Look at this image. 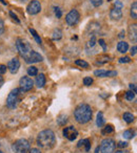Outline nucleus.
Returning <instances> with one entry per match:
<instances>
[{
	"instance_id": "14",
	"label": "nucleus",
	"mask_w": 137,
	"mask_h": 153,
	"mask_svg": "<svg viewBox=\"0 0 137 153\" xmlns=\"http://www.w3.org/2000/svg\"><path fill=\"white\" fill-rule=\"evenodd\" d=\"M96 76H99V78H105V76H117V71H107L103 70V69H99V70H96L94 72Z\"/></svg>"
},
{
	"instance_id": "51",
	"label": "nucleus",
	"mask_w": 137,
	"mask_h": 153,
	"mask_svg": "<svg viewBox=\"0 0 137 153\" xmlns=\"http://www.w3.org/2000/svg\"><path fill=\"white\" fill-rule=\"evenodd\" d=\"M0 153H3V152H2V151H0Z\"/></svg>"
},
{
	"instance_id": "32",
	"label": "nucleus",
	"mask_w": 137,
	"mask_h": 153,
	"mask_svg": "<svg viewBox=\"0 0 137 153\" xmlns=\"http://www.w3.org/2000/svg\"><path fill=\"white\" fill-rule=\"evenodd\" d=\"M84 84L86 86H91L93 84V79L91 76H86L84 79Z\"/></svg>"
},
{
	"instance_id": "50",
	"label": "nucleus",
	"mask_w": 137,
	"mask_h": 153,
	"mask_svg": "<svg viewBox=\"0 0 137 153\" xmlns=\"http://www.w3.org/2000/svg\"><path fill=\"white\" fill-rule=\"evenodd\" d=\"M18 1H19V2H24L25 0H18Z\"/></svg>"
},
{
	"instance_id": "29",
	"label": "nucleus",
	"mask_w": 137,
	"mask_h": 153,
	"mask_svg": "<svg viewBox=\"0 0 137 153\" xmlns=\"http://www.w3.org/2000/svg\"><path fill=\"white\" fill-rule=\"evenodd\" d=\"M75 64L78 65V66H81V67H84V68L89 67V63L84 61V60H76V61H75Z\"/></svg>"
},
{
	"instance_id": "8",
	"label": "nucleus",
	"mask_w": 137,
	"mask_h": 153,
	"mask_svg": "<svg viewBox=\"0 0 137 153\" xmlns=\"http://www.w3.org/2000/svg\"><path fill=\"white\" fill-rule=\"evenodd\" d=\"M19 85H20V89L22 91H29L33 87L34 82L30 76H22L19 81Z\"/></svg>"
},
{
	"instance_id": "15",
	"label": "nucleus",
	"mask_w": 137,
	"mask_h": 153,
	"mask_svg": "<svg viewBox=\"0 0 137 153\" xmlns=\"http://www.w3.org/2000/svg\"><path fill=\"white\" fill-rule=\"evenodd\" d=\"M110 17L113 20H120L122 18V11L118 7H113L110 12Z\"/></svg>"
},
{
	"instance_id": "38",
	"label": "nucleus",
	"mask_w": 137,
	"mask_h": 153,
	"mask_svg": "<svg viewBox=\"0 0 137 153\" xmlns=\"http://www.w3.org/2000/svg\"><path fill=\"white\" fill-rule=\"evenodd\" d=\"M5 72H6V66L1 64L0 65V74H5Z\"/></svg>"
},
{
	"instance_id": "7",
	"label": "nucleus",
	"mask_w": 137,
	"mask_h": 153,
	"mask_svg": "<svg viewBox=\"0 0 137 153\" xmlns=\"http://www.w3.org/2000/svg\"><path fill=\"white\" fill-rule=\"evenodd\" d=\"M79 18H80V15H79V13H78L77 9H71V11L68 13V15H66V21L68 25L74 26V25H76V24L78 23Z\"/></svg>"
},
{
	"instance_id": "6",
	"label": "nucleus",
	"mask_w": 137,
	"mask_h": 153,
	"mask_svg": "<svg viewBox=\"0 0 137 153\" xmlns=\"http://www.w3.org/2000/svg\"><path fill=\"white\" fill-rule=\"evenodd\" d=\"M116 148V144L113 138H104L100 145V152L101 153H113Z\"/></svg>"
},
{
	"instance_id": "22",
	"label": "nucleus",
	"mask_w": 137,
	"mask_h": 153,
	"mask_svg": "<svg viewBox=\"0 0 137 153\" xmlns=\"http://www.w3.org/2000/svg\"><path fill=\"white\" fill-rule=\"evenodd\" d=\"M68 122V116L66 114H60L58 118H57V124L60 125V126H63L66 125V123Z\"/></svg>"
},
{
	"instance_id": "10",
	"label": "nucleus",
	"mask_w": 137,
	"mask_h": 153,
	"mask_svg": "<svg viewBox=\"0 0 137 153\" xmlns=\"http://www.w3.org/2000/svg\"><path fill=\"white\" fill-rule=\"evenodd\" d=\"M27 11L30 15H36L41 11V4L38 0H32L27 5Z\"/></svg>"
},
{
	"instance_id": "39",
	"label": "nucleus",
	"mask_w": 137,
	"mask_h": 153,
	"mask_svg": "<svg viewBox=\"0 0 137 153\" xmlns=\"http://www.w3.org/2000/svg\"><path fill=\"white\" fill-rule=\"evenodd\" d=\"M118 147L119 148L128 147V143H127V141H119V143H118Z\"/></svg>"
},
{
	"instance_id": "3",
	"label": "nucleus",
	"mask_w": 137,
	"mask_h": 153,
	"mask_svg": "<svg viewBox=\"0 0 137 153\" xmlns=\"http://www.w3.org/2000/svg\"><path fill=\"white\" fill-rule=\"evenodd\" d=\"M21 92L23 91L20 88H15L9 93L8 99H6V106L10 109H15L17 107V104L19 102V95Z\"/></svg>"
},
{
	"instance_id": "20",
	"label": "nucleus",
	"mask_w": 137,
	"mask_h": 153,
	"mask_svg": "<svg viewBox=\"0 0 137 153\" xmlns=\"http://www.w3.org/2000/svg\"><path fill=\"white\" fill-rule=\"evenodd\" d=\"M123 120H125V123L128 124H131L134 122L135 120V116L132 113H130V112H125V114H123Z\"/></svg>"
},
{
	"instance_id": "5",
	"label": "nucleus",
	"mask_w": 137,
	"mask_h": 153,
	"mask_svg": "<svg viewBox=\"0 0 137 153\" xmlns=\"http://www.w3.org/2000/svg\"><path fill=\"white\" fill-rule=\"evenodd\" d=\"M13 149L17 153H27L30 150V143L25 138H20L14 143Z\"/></svg>"
},
{
	"instance_id": "26",
	"label": "nucleus",
	"mask_w": 137,
	"mask_h": 153,
	"mask_svg": "<svg viewBox=\"0 0 137 153\" xmlns=\"http://www.w3.org/2000/svg\"><path fill=\"white\" fill-rule=\"evenodd\" d=\"M53 39L54 40H60L61 39V37H62V32L60 30H58V28H56V30H54L53 32Z\"/></svg>"
},
{
	"instance_id": "4",
	"label": "nucleus",
	"mask_w": 137,
	"mask_h": 153,
	"mask_svg": "<svg viewBox=\"0 0 137 153\" xmlns=\"http://www.w3.org/2000/svg\"><path fill=\"white\" fill-rule=\"evenodd\" d=\"M16 47H17V50L19 51V53H20L23 58H25V57L31 53V50H32L31 44L29 43V41L25 40V39L18 38L17 41H16Z\"/></svg>"
},
{
	"instance_id": "16",
	"label": "nucleus",
	"mask_w": 137,
	"mask_h": 153,
	"mask_svg": "<svg viewBox=\"0 0 137 153\" xmlns=\"http://www.w3.org/2000/svg\"><path fill=\"white\" fill-rule=\"evenodd\" d=\"M137 25L136 24H132L129 27V38L132 42H136L137 40Z\"/></svg>"
},
{
	"instance_id": "48",
	"label": "nucleus",
	"mask_w": 137,
	"mask_h": 153,
	"mask_svg": "<svg viewBox=\"0 0 137 153\" xmlns=\"http://www.w3.org/2000/svg\"><path fill=\"white\" fill-rule=\"evenodd\" d=\"M95 153H101V152H100V149H99V147H97L95 149Z\"/></svg>"
},
{
	"instance_id": "18",
	"label": "nucleus",
	"mask_w": 137,
	"mask_h": 153,
	"mask_svg": "<svg viewBox=\"0 0 137 153\" xmlns=\"http://www.w3.org/2000/svg\"><path fill=\"white\" fill-rule=\"evenodd\" d=\"M36 86L38 87V88H42L43 86L45 85V76L43 74H40L37 78H36Z\"/></svg>"
},
{
	"instance_id": "37",
	"label": "nucleus",
	"mask_w": 137,
	"mask_h": 153,
	"mask_svg": "<svg viewBox=\"0 0 137 153\" xmlns=\"http://www.w3.org/2000/svg\"><path fill=\"white\" fill-rule=\"evenodd\" d=\"M3 32H4V22H3V20L0 18V35H2Z\"/></svg>"
},
{
	"instance_id": "45",
	"label": "nucleus",
	"mask_w": 137,
	"mask_h": 153,
	"mask_svg": "<svg viewBox=\"0 0 137 153\" xmlns=\"http://www.w3.org/2000/svg\"><path fill=\"white\" fill-rule=\"evenodd\" d=\"M113 153H129L128 150H117V151H114Z\"/></svg>"
},
{
	"instance_id": "46",
	"label": "nucleus",
	"mask_w": 137,
	"mask_h": 153,
	"mask_svg": "<svg viewBox=\"0 0 137 153\" xmlns=\"http://www.w3.org/2000/svg\"><path fill=\"white\" fill-rule=\"evenodd\" d=\"M3 83H4V80L1 76H0V88H1V86L3 85Z\"/></svg>"
},
{
	"instance_id": "42",
	"label": "nucleus",
	"mask_w": 137,
	"mask_h": 153,
	"mask_svg": "<svg viewBox=\"0 0 137 153\" xmlns=\"http://www.w3.org/2000/svg\"><path fill=\"white\" fill-rule=\"evenodd\" d=\"M99 44H100V45L102 46V48H103L104 51L107 50V46H105V43H104V40H103V39H100V40H99Z\"/></svg>"
},
{
	"instance_id": "9",
	"label": "nucleus",
	"mask_w": 137,
	"mask_h": 153,
	"mask_svg": "<svg viewBox=\"0 0 137 153\" xmlns=\"http://www.w3.org/2000/svg\"><path fill=\"white\" fill-rule=\"evenodd\" d=\"M24 60H25V62L27 63H29V64H33V63H38V62H41L42 60H43V58H42V56L40 55V53H38L37 51H35V50H31V53L27 55L25 58H23Z\"/></svg>"
},
{
	"instance_id": "27",
	"label": "nucleus",
	"mask_w": 137,
	"mask_h": 153,
	"mask_svg": "<svg viewBox=\"0 0 137 153\" xmlns=\"http://www.w3.org/2000/svg\"><path fill=\"white\" fill-rule=\"evenodd\" d=\"M113 131H114L113 126H112V125H107V126H105L103 129H102L101 133L104 135V134H109V133H112Z\"/></svg>"
},
{
	"instance_id": "43",
	"label": "nucleus",
	"mask_w": 137,
	"mask_h": 153,
	"mask_svg": "<svg viewBox=\"0 0 137 153\" xmlns=\"http://www.w3.org/2000/svg\"><path fill=\"white\" fill-rule=\"evenodd\" d=\"M136 50H137V47H136V45H134V46L131 48V55L132 56H135V55H136Z\"/></svg>"
},
{
	"instance_id": "11",
	"label": "nucleus",
	"mask_w": 137,
	"mask_h": 153,
	"mask_svg": "<svg viewBox=\"0 0 137 153\" xmlns=\"http://www.w3.org/2000/svg\"><path fill=\"white\" fill-rule=\"evenodd\" d=\"M63 136L68 138V141H74L78 136V131L74 128V126H68L63 129Z\"/></svg>"
},
{
	"instance_id": "33",
	"label": "nucleus",
	"mask_w": 137,
	"mask_h": 153,
	"mask_svg": "<svg viewBox=\"0 0 137 153\" xmlns=\"http://www.w3.org/2000/svg\"><path fill=\"white\" fill-rule=\"evenodd\" d=\"M103 2V0H91V3L93 4V6H95V7H98L100 6Z\"/></svg>"
},
{
	"instance_id": "25",
	"label": "nucleus",
	"mask_w": 137,
	"mask_h": 153,
	"mask_svg": "<svg viewBox=\"0 0 137 153\" xmlns=\"http://www.w3.org/2000/svg\"><path fill=\"white\" fill-rule=\"evenodd\" d=\"M137 2H133L131 5V17L133 19H136L137 18Z\"/></svg>"
},
{
	"instance_id": "21",
	"label": "nucleus",
	"mask_w": 137,
	"mask_h": 153,
	"mask_svg": "<svg viewBox=\"0 0 137 153\" xmlns=\"http://www.w3.org/2000/svg\"><path fill=\"white\" fill-rule=\"evenodd\" d=\"M96 124H97L98 127H102L104 125V118H103V113L102 112H98L97 118H96Z\"/></svg>"
},
{
	"instance_id": "30",
	"label": "nucleus",
	"mask_w": 137,
	"mask_h": 153,
	"mask_svg": "<svg viewBox=\"0 0 137 153\" xmlns=\"http://www.w3.org/2000/svg\"><path fill=\"white\" fill-rule=\"evenodd\" d=\"M96 44V37L95 36H92L91 39H90V41L88 42V44H86V48H90V47H94Z\"/></svg>"
},
{
	"instance_id": "2",
	"label": "nucleus",
	"mask_w": 137,
	"mask_h": 153,
	"mask_svg": "<svg viewBox=\"0 0 137 153\" xmlns=\"http://www.w3.org/2000/svg\"><path fill=\"white\" fill-rule=\"evenodd\" d=\"M74 116L79 124H86L92 118V109L88 104H80L75 109Z\"/></svg>"
},
{
	"instance_id": "35",
	"label": "nucleus",
	"mask_w": 137,
	"mask_h": 153,
	"mask_svg": "<svg viewBox=\"0 0 137 153\" xmlns=\"http://www.w3.org/2000/svg\"><path fill=\"white\" fill-rule=\"evenodd\" d=\"M129 62H131L130 57H122L119 59V63H129Z\"/></svg>"
},
{
	"instance_id": "44",
	"label": "nucleus",
	"mask_w": 137,
	"mask_h": 153,
	"mask_svg": "<svg viewBox=\"0 0 137 153\" xmlns=\"http://www.w3.org/2000/svg\"><path fill=\"white\" fill-rule=\"evenodd\" d=\"M29 153H41V151L39 150V149H36V148H34V149H31V150H29Z\"/></svg>"
},
{
	"instance_id": "1",
	"label": "nucleus",
	"mask_w": 137,
	"mask_h": 153,
	"mask_svg": "<svg viewBox=\"0 0 137 153\" xmlns=\"http://www.w3.org/2000/svg\"><path fill=\"white\" fill-rule=\"evenodd\" d=\"M56 144V137L52 130H43L37 136V145L42 150H50Z\"/></svg>"
},
{
	"instance_id": "13",
	"label": "nucleus",
	"mask_w": 137,
	"mask_h": 153,
	"mask_svg": "<svg viewBox=\"0 0 137 153\" xmlns=\"http://www.w3.org/2000/svg\"><path fill=\"white\" fill-rule=\"evenodd\" d=\"M99 30H100V25H99L98 22H91L88 28H86V32L91 34L92 36H95V34H97Z\"/></svg>"
},
{
	"instance_id": "19",
	"label": "nucleus",
	"mask_w": 137,
	"mask_h": 153,
	"mask_svg": "<svg viewBox=\"0 0 137 153\" xmlns=\"http://www.w3.org/2000/svg\"><path fill=\"white\" fill-rule=\"evenodd\" d=\"M129 49V44L127 43V42L125 41H120L118 44H117V50L119 51V53H127Z\"/></svg>"
},
{
	"instance_id": "47",
	"label": "nucleus",
	"mask_w": 137,
	"mask_h": 153,
	"mask_svg": "<svg viewBox=\"0 0 137 153\" xmlns=\"http://www.w3.org/2000/svg\"><path fill=\"white\" fill-rule=\"evenodd\" d=\"M125 30H122V32L119 34V38H123V37H125Z\"/></svg>"
},
{
	"instance_id": "28",
	"label": "nucleus",
	"mask_w": 137,
	"mask_h": 153,
	"mask_svg": "<svg viewBox=\"0 0 137 153\" xmlns=\"http://www.w3.org/2000/svg\"><path fill=\"white\" fill-rule=\"evenodd\" d=\"M30 32L33 35V37L35 38V40H36V42L38 43V44H41V39H40V37L38 36V34L36 32V30H33V28H30Z\"/></svg>"
},
{
	"instance_id": "23",
	"label": "nucleus",
	"mask_w": 137,
	"mask_h": 153,
	"mask_svg": "<svg viewBox=\"0 0 137 153\" xmlns=\"http://www.w3.org/2000/svg\"><path fill=\"white\" fill-rule=\"evenodd\" d=\"M134 134H135V132L133 130H125V132H123V134H122V136H123L125 139H131V138L134 137Z\"/></svg>"
},
{
	"instance_id": "34",
	"label": "nucleus",
	"mask_w": 137,
	"mask_h": 153,
	"mask_svg": "<svg viewBox=\"0 0 137 153\" xmlns=\"http://www.w3.org/2000/svg\"><path fill=\"white\" fill-rule=\"evenodd\" d=\"M54 9H55V15H56L57 18H61V16H62V12H61V9H59V7H54Z\"/></svg>"
},
{
	"instance_id": "24",
	"label": "nucleus",
	"mask_w": 137,
	"mask_h": 153,
	"mask_svg": "<svg viewBox=\"0 0 137 153\" xmlns=\"http://www.w3.org/2000/svg\"><path fill=\"white\" fill-rule=\"evenodd\" d=\"M27 74L31 76H37V74H38V69H37V67H35V66H30V67L27 68Z\"/></svg>"
},
{
	"instance_id": "17",
	"label": "nucleus",
	"mask_w": 137,
	"mask_h": 153,
	"mask_svg": "<svg viewBox=\"0 0 137 153\" xmlns=\"http://www.w3.org/2000/svg\"><path fill=\"white\" fill-rule=\"evenodd\" d=\"M78 148H81V147H84V150L86 152H89L90 149H91V143H90V139L89 138H86V139H81L79 141L77 145Z\"/></svg>"
},
{
	"instance_id": "49",
	"label": "nucleus",
	"mask_w": 137,
	"mask_h": 153,
	"mask_svg": "<svg viewBox=\"0 0 137 153\" xmlns=\"http://www.w3.org/2000/svg\"><path fill=\"white\" fill-rule=\"evenodd\" d=\"M0 2L2 3L3 5H6V2H5V1H4V0H0Z\"/></svg>"
},
{
	"instance_id": "36",
	"label": "nucleus",
	"mask_w": 137,
	"mask_h": 153,
	"mask_svg": "<svg viewBox=\"0 0 137 153\" xmlns=\"http://www.w3.org/2000/svg\"><path fill=\"white\" fill-rule=\"evenodd\" d=\"M122 6H123V4H122V2H121V1H119V0H116V1L114 2V7L122 9Z\"/></svg>"
},
{
	"instance_id": "40",
	"label": "nucleus",
	"mask_w": 137,
	"mask_h": 153,
	"mask_svg": "<svg viewBox=\"0 0 137 153\" xmlns=\"http://www.w3.org/2000/svg\"><path fill=\"white\" fill-rule=\"evenodd\" d=\"M10 16H11V17H12L13 19H14V20H15L16 22H17V23H19V22H20V21H19V19L17 18V16H16L13 12H10Z\"/></svg>"
},
{
	"instance_id": "12",
	"label": "nucleus",
	"mask_w": 137,
	"mask_h": 153,
	"mask_svg": "<svg viewBox=\"0 0 137 153\" xmlns=\"http://www.w3.org/2000/svg\"><path fill=\"white\" fill-rule=\"evenodd\" d=\"M8 68L12 74H17V71L20 68V61L17 58H13L8 64Z\"/></svg>"
},
{
	"instance_id": "31",
	"label": "nucleus",
	"mask_w": 137,
	"mask_h": 153,
	"mask_svg": "<svg viewBox=\"0 0 137 153\" xmlns=\"http://www.w3.org/2000/svg\"><path fill=\"white\" fill-rule=\"evenodd\" d=\"M125 99L128 101H133L135 99V93L133 91H127L125 92Z\"/></svg>"
},
{
	"instance_id": "41",
	"label": "nucleus",
	"mask_w": 137,
	"mask_h": 153,
	"mask_svg": "<svg viewBox=\"0 0 137 153\" xmlns=\"http://www.w3.org/2000/svg\"><path fill=\"white\" fill-rule=\"evenodd\" d=\"M129 87H130V89H131V91H133L134 93H136L137 88H136V85H135V84H130Z\"/></svg>"
}]
</instances>
